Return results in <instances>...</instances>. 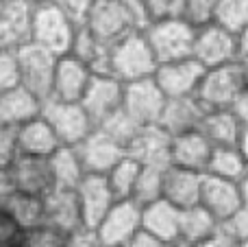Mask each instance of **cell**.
<instances>
[{
    "instance_id": "cell-32",
    "label": "cell",
    "mask_w": 248,
    "mask_h": 247,
    "mask_svg": "<svg viewBox=\"0 0 248 247\" xmlns=\"http://www.w3.org/2000/svg\"><path fill=\"white\" fill-rule=\"evenodd\" d=\"M4 208L16 217V221L20 223L26 232L42 226V223H46V199H44V197L13 193L7 199Z\"/></svg>"
},
{
    "instance_id": "cell-46",
    "label": "cell",
    "mask_w": 248,
    "mask_h": 247,
    "mask_svg": "<svg viewBox=\"0 0 248 247\" xmlns=\"http://www.w3.org/2000/svg\"><path fill=\"white\" fill-rule=\"evenodd\" d=\"M196 247H240V243H237V241L229 234L227 228L220 226L214 234L207 236V239L202 241V243H198Z\"/></svg>"
},
{
    "instance_id": "cell-31",
    "label": "cell",
    "mask_w": 248,
    "mask_h": 247,
    "mask_svg": "<svg viewBox=\"0 0 248 247\" xmlns=\"http://www.w3.org/2000/svg\"><path fill=\"white\" fill-rule=\"evenodd\" d=\"M248 173V164L237 147H214L209 166H207V175H214L220 179H229V182L240 184Z\"/></svg>"
},
{
    "instance_id": "cell-16",
    "label": "cell",
    "mask_w": 248,
    "mask_h": 247,
    "mask_svg": "<svg viewBox=\"0 0 248 247\" xmlns=\"http://www.w3.org/2000/svg\"><path fill=\"white\" fill-rule=\"evenodd\" d=\"M77 151L87 175H107L126 156V149L100 129H96L85 142L78 144Z\"/></svg>"
},
{
    "instance_id": "cell-45",
    "label": "cell",
    "mask_w": 248,
    "mask_h": 247,
    "mask_svg": "<svg viewBox=\"0 0 248 247\" xmlns=\"http://www.w3.org/2000/svg\"><path fill=\"white\" fill-rule=\"evenodd\" d=\"M68 247H105L94 228H78L68 239Z\"/></svg>"
},
{
    "instance_id": "cell-2",
    "label": "cell",
    "mask_w": 248,
    "mask_h": 247,
    "mask_svg": "<svg viewBox=\"0 0 248 247\" xmlns=\"http://www.w3.org/2000/svg\"><path fill=\"white\" fill-rule=\"evenodd\" d=\"M78 24L72 22L59 7L52 2L33 7V29H31V44L52 53L55 57L68 55L77 37Z\"/></svg>"
},
{
    "instance_id": "cell-58",
    "label": "cell",
    "mask_w": 248,
    "mask_h": 247,
    "mask_svg": "<svg viewBox=\"0 0 248 247\" xmlns=\"http://www.w3.org/2000/svg\"><path fill=\"white\" fill-rule=\"evenodd\" d=\"M94 2H103V0H94Z\"/></svg>"
},
{
    "instance_id": "cell-42",
    "label": "cell",
    "mask_w": 248,
    "mask_h": 247,
    "mask_svg": "<svg viewBox=\"0 0 248 247\" xmlns=\"http://www.w3.org/2000/svg\"><path fill=\"white\" fill-rule=\"evenodd\" d=\"M17 156L20 149H17L16 127L0 125V169H9Z\"/></svg>"
},
{
    "instance_id": "cell-26",
    "label": "cell",
    "mask_w": 248,
    "mask_h": 247,
    "mask_svg": "<svg viewBox=\"0 0 248 247\" xmlns=\"http://www.w3.org/2000/svg\"><path fill=\"white\" fill-rule=\"evenodd\" d=\"M16 136H17V149H20L22 156L50 158L61 147L59 138L55 136L52 127L48 125L44 116H37L33 121L24 123L22 127H17Z\"/></svg>"
},
{
    "instance_id": "cell-35",
    "label": "cell",
    "mask_w": 248,
    "mask_h": 247,
    "mask_svg": "<svg viewBox=\"0 0 248 247\" xmlns=\"http://www.w3.org/2000/svg\"><path fill=\"white\" fill-rule=\"evenodd\" d=\"M214 22L233 35H240L248 26V0H216Z\"/></svg>"
},
{
    "instance_id": "cell-12",
    "label": "cell",
    "mask_w": 248,
    "mask_h": 247,
    "mask_svg": "<svg viewBox=\"0 0 248 247\" xmlns=\"http://www.w3.org/2000/svg\"><path fill=\"white\" fill-rule=\"evenodd\" d=\"M202 74H205V68L194 57H187V59L159 64L153 79L161 88L166 99H189V96H196Z\"/></svg>"
},
{
    "instance_id": "cell-19",
    "label": "cell",
    "mask_w": 248,
    "mask_h": 247,
    "mask_svg": "<svg viewBox=\"0 0 248 247\" xmlns=\"http://www.w3.org/2000/svg\"><path fill=\"white\" fill-rule=\"evenodd\" d=\"M33 29V4L29 0H13L0 7V42L4 48H17L31 44Z\"/></svg>"
},
{
    "instance_id": "cell-56",
    "label": "cell",
    "mask_w": 248,
    "mask_h": 247,
    "mask_svg": "<svg viewBox=\"0 0 248 247\" xmlns=\"http://www.w3.org/2000/svg\"><path fill=\"white\" fill-rule=\"evenodd\" d=\"M0 2H2V4H4V2H13V0H0Z\"/></svg>"
},
{
    "instance_id": "cell-17",
    "label": "cell",
    "mask_w": 248,
    "mask_h": 247,
    "mask_svg": "<svg viewBox=\"0 0 248 247\" xmlns=\"http://www.w3.org/2000/svg\"><path fill=\"white\" fill-rule=\"evenodd\" d=\"M172 138L159 125L140 127L126 147V156L137 160L141 166H170Z\"/></svg>"
},
{
    "instance_id": "cell-47",
    "label": "cell",
    "mask_w": 248,
    "mask_h": 247,
    "mask_svg": "<svg viewBox=\"0 0 248 247\" xmlns=\"http://www.w3.org/2000/svg\"><path fill=\"white\" fill-rule=\"evenodd\" d=\"M126 247H168V243L159 241L157 236L148 234L146 230H140L135 236H133V241H131V243H128Z\"/></svg>"
},
{
    "instance_id": "cell-51",
    "label": "cell",
    "mask_w": 248,
    "mask_h": 247,
    "mask_svg": "<svg viewBox=\"0 0 248 247\" xmlns=\"http://www.w3.org/2000/svg\"><path fill=\"white\" fill-rule=\"evenodd\" d=\"M237 44H240V57L242 55H248V26L237 35Z\"/></svg>"
},
{
    "instance_id": "cell-50",
    "label": "cell",
    "mask_w": 248,
    "mask_h": 247,
    "mask_svg": "<svg viewBox=\"0 0 248 247\" xmlns=\"http://www.w3.org/2000/svg\"><path fill=\"white\" fill-rule=\"evenodd\" d=\"M235 66H237V74H240V81H242V90L248 92V55H242L235 61Z\"/></svg>"
},
{
    "instance_id": "cell-15",
    "label": "cell",
    "mask_w": 248,
    "mask_h": 247,
    "mask_svg": "<svg viewBox=\"0 0 248 247\" xmlns=\"http://www.w3.org/2000/svg\"><path fill=\"white\" fill-rule=\"evenodd\" d=\"M198 206H202L220 226H224L244 206L242 204L240 184L205 173V177H202V191H201V204Z\"/></svg>"
},
{
    "instance_id": "cell-52",
    "label": "cell",
    "mask_w": 248,
    "mask_h": 247,
    "mask_svg": "<svg viewBox=\"0 0 248 247\" xmlns=\"http://www.w3.org/2000/svg\"><path fill=\"white\" fill-rule=\"evenodd\" d=\"M237 149L242 151V156H244V160L248 164V129L242 131V138H240V142H237Z\"/></svg>"
},
{
    "instance_id": "cell-55",
    "label": "cell",
    "mask_w": 248,
    "mask_h": 247,
    "mask_svg": "<svg viewBox=\"0 0 248 247\" xmlns=\"http://www.w3.org/2000/svg\"><path fill=\"white\" fill-rule=\"evenodd\" d=\"M168 247H192V245H187V243H183V241H176V243H170Z\"/></svg>"
},
{
    "instance_id": "cell-37",
    "label": "cell",
    "mask_w": 248,
    "mask_h": 247,
    "mask_svg": "<svg viewBox=\"0 0 248 247\" xmlns=\"http://www.w3.org/2000/svg\"><path fill=\"white\" fill-rule=\"evenodd\" d=\"M68 232L59 230L50 223H42V226L26 232L24 247H68Z\"/></svg>"
},
{
    "instance_id": "cell-20",
    "label": "cell",
    "mask_w": 248,
    "mask_h": 247,
    "mask_svg": "<svg viewBox=\"0 0 248 247\" xmlns=\"http://www.w3.org/2000/svg\"><path fill=\"white\" fill-rule=\"evenodd\" d=\"M211 153H214V144L205 138V134H202L201 129L189 131V134L172 138L170 164L205 175L207 166H209V160H211Z\"/></svg>"
},
{
    "instance_id": "cell-30",
    "label": "cell",
    "mask_w": 248,
    "mask_h": 247,
    "mask_svg": "<svg viewBox=\"0 0 248 247\" xmlns=\"http://www.w3.org/2000/svg\"><path fill=\"white\" fill-rule=\"evenodd\" d=\"M220 228V223L207 212L202 206H194V208L181 210V232L179 241L196 247L198 243L211 236Z\"/></svg>"
},
{
    "instance_id": "cell-3",
    "label": "cell",
    "mask_w": 248,
    "mask_h": 247,
    "mask_svg": "<svg viewBox=\"0 0 248 247\" xmlns=\"http://www.w3.org/2000/svg\"><path fill=\"white\" fill-rule=\"evenodd\" d=\"M42 116L52 127L61 147H78L96 131L94 121L81 103H61L50 99L44 103Z\"/></svg>"
},
{
    "instance_id": "cell-13",
    "label": "cell",
    "mask_w": 248,
    "mask_h": 247,
    "mask_svg": "<svg viewBox=\"0 0 248 247\" xmlns=\"http://www.w3.org/2000/svg\"><path fill=\"white\" fill-rule=\"evenodd\" d=\"M92 79H94V72L70 53L57 57L50 99L61 101V103H81Z\"/></svg>"
},
{
    "instance_id": "cell-9",
    "label": "cell",
    "mask_w": 248,
    "mask_h": 247,
    "mask_svg": "<svg viewBox=\"0 0 248 247\" xmlns=\"http://www.w3.org/2000/svg\"><path fill=\"white\" fill-rule=\"evenodd\" d=\"M85 26L94 37H98L103 44L113 46L126 37L128 33H140L133 29V22L126 13L122 0H103V2H94L85 18Z\"/></svg>"
},
{
    "instance_id": "cell-60",
    "label": "cell",
    "mask_w": 248,
    "mask_h": 247,
    "mask_svg": "<svg viewBox=\"0 0 248 247\" xmlns=\"http://www.w3.org/2000/svg\"><path fill=\"white\" fill-rule=\"evenodd\" d=\"M0 7H2V2H0Z\"/></svg>"
},
{
    "instance_id": "cell-18",
    "label": "cell",
    "mask_w": 248,
    "mask_h": 247,
    "mask_svg": "<svg viewBox=\"0 0 248 247\" xmlns=\"http://www.w3.org/2000/svg\"><path fill=\"white\" fill-rule=\"evenodd\" d=\"M78 204H81L83 223L85 228H96L105 219V214L113 208L116 197H113L109 182L105 175H85L77 188Z\"/></svg>"
},
{
    "instance_id": "cell-25",
    "label": "cell",
    "mask_w": 248,
    "mask_h": 247,
    "mask_svg": "<svg viewBox=\"0 0 248 247\" xmlns=\"http://www.w3.org/2000/svg\"><path fill=\"white\" fill-rule=\"evenodd\" d=\"M141 230L157 236L163 243H176L181 232V210L168 204L166 199H159L141 208Z\"/></svg>"
},
{
    "instance_id": "cell-43",
    "label": "cell",
    "mask_w": 248,
    "mask_h": 247,
    "mask_svg": "<svg viewBox=\"0 0 248 247\" xmlns=\"http://www.w3.org/2000/svg\"><path fill=\"white\" fill-rule=\"evenodd\" d=\"M52 4L59 7L72 22H77L78 26H83L90 9L94 7V0H52Z\"/></svg>"
},
{
    "instance_id": "cell-36",
    "label": "cell",
    "mask_w": 248,
    "mask_h": 247,
    "mask_svg": "<svg viewBox=\"0 0 248 247\" xmlns=\"http://www.w3.org/2000/svg\"><path fill=\"white\" fill-rule=\"evenodd\" d=\"M96 129H100L103 134H107L109 138H113L118 144H122V147L126 149L128 142L133 140V136H135L137 129H140V125H137L124 109H118L113 116H109L105 123H100Z\"/></svg>"
},
{
    "instance_id": "cell-23",
    "label": "cell",
    "mask_w": 248,
    "mask_h": 247,
    "mask_svg": "<svg viewBox=\"0 0 248 247\" xmlns=\"http://www.w3.org/2000/svg\"><path fill=\"white\" fill-rule=\"evenodd\" d=\"M44 101H39L33 92L17 86L13 90L0 92V125L22 127L24 123L42 116Z\"/></svg>"
},
{
    "instance_id": "cell-22",
    "label": "cell",
    "mask_w": 248,
    "mask_h": 247,
    "mask_svg": "<svg viewBox=\"0 0 248 247\" xmlns=\"http://www.w3.org/2000/svg\"><path fill=\"white\" fill-rule=\"evenodd\" d=\"M205 114L207 109L194 96H189V99H168L166 109L161 114V121H159V127L170 138H176V136L201 129Z\"/></svg>"
},
{
    "instance_id": "cell-11",
    "label": "cell",
    "mask_w": 248,
    "mask_h": 247,
    "mask_svg": "<svg viewBox=\"0 0 248 247\" xmlns=\"http://www.w3.org/2000/svg\"><path fill=\"white\" fill-rule=\"evenodd\" d=\"M94 230L105 247H126L141 230V206L133 199L116 201Z\"/></svg>"
},
{
    "instance_id": "cell-40",
    "label": "cell",
    "mask_w": 248,
    "mask_h": 247,
    "mask_svg": "<svg viewBox=\"0 0 248 247\" xmlns=\"http://www.w3.org/2000/svg\"><path fill=\"white\" fill-rule=\"evenodd\" d=\"M24 243L26 230L4 206H0V247H24Z\"/></svg>"
},
{
    "instance_id": "cell-54",
    "label": "cell",
    "mask_w": 248,
    "mask_h": 247,
    "mask_svg": "<svg viewBox=\"0 0 248 247\" xmlns=\"http://www.w3.org/2000/svg\"><path fill=\"white\" fill-rule=\"evenodd\" d=\"M33 7H37V4H48V2H52V0H29Z\"/></svg>"
},
{
    "instance_id": "cell-5",
    "label": "cell",
    "mask_w": 248,
    "mask_h": 247,
    "mask_svg": "<svg viewBox=\"0 0 248 247\" xmlns=\"http://www.w3.org/2000/svg\"><path fill=\"white\" fill-rule=\"evenodd\" d=\"M192 57L205 70L235 64V61L240 59L237 35L222 29V26L216 24V22H211V24H207V26H201V29H196Z\"/></svg>"
},
{
    "instance_id": "cell-6",
    "label": "cell",
    "mask_w": 248,
    "mask_h": 247,
    "mask_svg": "<svg viewBox=\"0 0 248 247\" xmlns=\"http://www.w3.org/2000/svg\"><path fill=\"white\" fill-rule=\"evenodd\" d=\"M242 81L237 74V66H222V68L205 70L194 99L207 109H231L237 96L242 94Z\"/></svg>"
},
{
    "instance_id": "cell-21",
    "label": "cell",
    "mask_w": 248,
    "mask_h": 247,
    "mask_svg": "<svg viewBox=\"0 0 248 247\" xmlns=\"http://www.w3.org/2000/svg\"><path fill=\"white\" fill-rule=\"evenodd\" d=\"M202 173L185 171L179 166H168L163 173V197L168 204H172L179 210H187L201 204L202 191Z\"/></svg>"
},
{
    "instance_id": "cell-48",
    "label": "cell",
    "mask_w": 248,
    "mask_h": 247,
    "mask_svg": "<svg viewBox=\"0 0 248 247\" xmlns=\"http://www.w3.org/2000/svg\"><path fill=\"white\" fill-rule=\"evenodd\" d=\"M233 112H235L237 121L242 123V127L248 129V92H242L240 96H237V101L233 103Z\"/></svg>"
},
{
    "instance_id": "cell-29",
    "label": "cell",
    "mask_w": 248,
    "mask_h": 247,
    "mask_svg": "<svg viewBox=\"0 0 248 247\" xmlns=\"http://www.w3.org/2000/svg\"><path fill=\"white\" fill-rule=\"evenodd\" d=\"M52 173H55L57 188H68V191H77L78 184L85 179V169H83L81 156H78L77 147H59L50 156Z\"/></svg>"
},
{
    "instance_id": "cell-34",
    "label": "cell",
    "mask_w": 248,
    "mask_h": 247,
    "mask_svg": "<svg viewBox=\"0 0 248 247\" xmlns=\"http://www.w3.org/2000/svg\"><path fill=\"white\" fill-rule=\"evenodd\" d=\"M168 169V166H166ZM166 169L161 166H141V173L137 177L135 193H133V201L140 204L141 208L148 204H155L163 197V173Z\"/></svg>"
},
{
    "instance_id": "cell-33",
    "label": "cell",
    "mask_w": 248,
    "mask_h": 247,
    "mask_svg": "<svg viewBox=\"0 0 248 247\" xmlns=\"http://www.w3.org/2000/svg\"><path fill=\"white\" fill-rule=\"evenodd\" d=\"M140 173H141L140 162L133 160L131 156H124L122 160L105 175L109 182V188H111L113 197H116L118 201L133 199V193H135V184H137Z\"/></svg>"
},
{
    "instance_id": "cell-4",
    "label": "cell",
    "mask_w": 248,
    "mask_h": 247,
    "mask_svg": "<svg viewBox=\"0 0 248 247\" xmlns=\"http://www.w3.org/2000/svg\"><path fill=\"white\" fill-rule=\"evenodd\" d=\"M144 35L159 64H168L192 57L196 29L185 20H166L150 24Z\"/></svg>"
},
{
    "instance_id": "cell-28",
    "label": "cell",
    "mask_w": 248,
    "mask_h": 247,
    "mask_svg": "<svg viewBox=\"0 0 248 247\" xmlns=\"http://www.w3.org/2000/svg\"><path fill=\"white\" fill-rule=\"evenodd\" d=\"M109 51H111V46L94 37L85 26H78L70 55L83 61L94 74H109Z\"/></svg>"
},
{
    "instance_id": "cell-27",
    "label": "cell",
    "mask_w": 248,
    "mask_h": 247,
    "mask_svg": "<svg viewBox=\"0 0 248 247\" xmlns=\"http://www.w3.org/2000/svg\"><path fill=\"white\" fill-rule=\"evenodd\" d=\"M201 131L214 147H237L244 127L233 109H211L202 118Z\"/></svg>"
},
{
    "instance_id": "cell-7",
    "label": "cell",
    "mask_w": 248,
    "mask_h": 247,
    "mask_svg": "<svg viewBox=\"0 0 248 247\" xmlns=\"http://www.w3.org/2000/svg\"><path fill=\"white\" fill-rule=\"evenodd\" d=\"M166 103H168L166 94L161 92V88L157 86V81L153 77L124 86L122 109L140 127L159 125Z\"/></svg>"
},
{
    "instance_id": "cell-49",
    "label": "cell",
    "mask_w": 248,
    "mask_h": 247,
    "mask_svg": "<svg viewBox=\"0 0 248 247\" xmlns=\"http://www.w3.org/2000/svg\"><path fill=\"white\" fill-rule=\"evenodd\" d=\"M13 184L11 177H9V171L7 169H0V206L7 204V199L13 195Z\"/></svg>"
},
{
    "instance_id": "cell-10",
    "label": "cell",
    "mask_w": 248,
    "mask_h": 247,
    "mask_svg": "<svg viewBox=\"0 0 248 247\" xmlns=\"http://www.w3.org/2000/svg\"><path fill=\"white\" fill-rule=\"evenodd\" d=\"M7 171L16 193H24V195H35L46 199L52 191H57L50 158L22 156L20 153Z\"/></svg>"
},
{
    "instance_id": "cell-41",
    "label": "cell",
    "mask_w": 248,
    "mask_h": 247,
    "mask_svg": "<svg viewBox=\"0 0 248 247\" xmlns=\"http://www.w3.org/2000/svg\"><path fill=\"white\" fill-rule=\"evenodd\" d=\"M150 24L166 20H183V0H144Z\"/></svg>"
},
{
    "instance_id": "cell-57",
    "label": "cell",
    "mask_w": 248,
    "mask_h": 247,
    "mask_svg": "<svg viewBox=\"0 0 248 247\" xmlns=\"http://www.w3.org/2000/svg\"><path fill=\"white\" fill-rule=\"evenodd\" d=\"M2 48H4V46H2V42H0V51H2Z\"/></svg>"
},
{
    "instance_id": "cell-53",
    "label": "cell",
    "mask_w": 248,
    "mask_h": 247,
    "mask_svg": "<svg viewBox=\"0 0 248 247\" xmlns=\"http://www.w3.org/2000/svg\"><path fill=\"white\" fill-rule=\"evenodd\" d=\"M240 193H242V204L248 208V173L244 175V179L240 182Z\"/></svg>"
},
{
    "instance_id": "cell-44",
    "label": "cell",
    "mask_w": 248,
    "mask_h": 247,
    "mask_svg": "<svg viewBox=\"0 0 248 247\" xmlns=\"http://www.w3.org/2000/svg\"><path fill=\"white\" fill-rule=\"evenodd\" d=\"M224 228H227L229 234H231L237 243L246 245L248 243V208L246 206H242V208L224 223Z\"/></svg>"
},
{
    "instance_id": "cell-39",
    "label": "cell",
    "mask_w": 248,
    "mask_h": 247,
    "mask_svg": "<svg viewBox=\"0 0 248 247\" xmlns=\"http://www.w3.org/2000/svg\"><path fill=\"white\" fill-rule=\"evenodd\" d=\"M216 0H183V20L194 29H201L214 22Z\"/></svg>"
},
{
    "instance_id": "cell-38",
    "label": "cell",
    "mask_w": 248,
    "mask_h": 247,
    "mask_svg": "<svg viewBox=\"0 0 248 247\" xmlns=\"http://www.w3.org/2000/svg\"><path fill=\"white\" fill-rule=\"evenodd\" d=\"M22 86L20 74V57L13 48H2L0 51V92L13 90Z\"/></svg>"
},
{
    "instance_id": "cell-14",
    "label": "cell",
    "mask_w": 248,
    "mask_h": 247,
    "mask_svg": "<svg viewBox=\"0 0 248 247\" xmlns=\"http://www.w3.org/2000/svg\"><path fill=\"white\" fill-rule=\"evenodd\" d=\"M122 99H124V83H120L111 74H94L81 105L90 114L94 125L98 127L109 116H113L118 109H122Z\"/></svg>"
},
{
    "instance_id": "cell-1",
    "label": "cell",
    "mask_w": 248,
    "mask_h": 247,
    "mask_svg": "<svg viewBox=\"0 0 248 247\" xmlns=\"http://www.w3.org/2000/svg\"><path fill=\"white\" fill-rule=\"evenodd\" d=\"M157 57L144 33H128L109 51V74L120 83H135L157 72Z\"/></svg>"
},
{
    "instance_id": "cell-59",
    "label": "cell",
    "mask_w": 248,
    "mask_h": 247,
    "mask_svg": "<svg viewBox=\"0 0 248 247\" xmlns=\"http://www.w3.org/2000/svg\"><path fill=\"white\" fill-rule=\"evenodd\" d=\"M240 247H248V243H246V245H240Z\"/></svg>"
},
{
    "instance_id": "cell-8",
    "label": "cell",
    "mask_w": 248,
    "mask_h": 247,
    "mask_svg": "<svg viewBox=\"0 0 248 247\" xmlns=\"http://www.w3.org/2000/svg\"><path fill=\"white\" fill-rule=\"evenodd\" d=\"M20 57V74H22V88L33 92L39 101H50L52 96V77H55L57 57L35 44L17 48Z\"/></svg>"
},
{
    "instance_id": "cell-24",
    "label": "cell",
    "mask_w": 248,
    "mask_h": 247,
    "mask_svg": "<svg viewBox=\"0 0 248 247\" xmlns=\"http://www.w3.org/2000/svg\"><path fill=\"white\" fill-rule=\"evenodd\" d=\"M46 223L68 232V234L77 232L78 228H85L77 191L57 188L46 197Z\"/></svg>"
}]
</instances>
